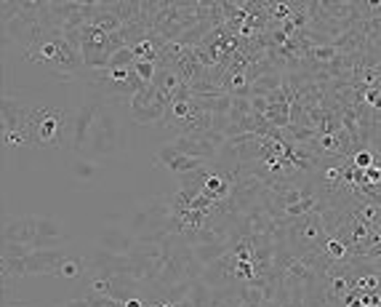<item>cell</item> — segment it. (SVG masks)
<instances>
[{"label": "cell", "instance_id": "6da1fadb", "mask_svg": "<svg viewBox=\"0 0 381 307\" xmlns=\"http://www.w3.org/2000/svg\"><path fill=\"white\" fill-rule=\"evenodd\" d=\"M70 107H35L33 118L27 123V134L35 150H62L70 147Z\"/></svg>", "mask_w": 381, "mask_h": 307}, {"label": "cell", "instance_id": "7a4b0ae2", "mask_svg": "<svg viewBox=\"0 0 381 307\" xmlns=\"http://www.w3.org/2000/svg\"><path fill=\"white\" fill-rule=\"evenodd\" d=\"M128 153V136L120 126V118L115 115L112 104L104 102V107L99 112L94 131H91V142L86 147L83 158L91 161H101V158H118V155Z\"/></svg>", "mask_w": 381, "mask_h": 307}, {"label": "cell", "instance_id": "3957f363", "mask_svg": "<svg viewBox=\"0 0 381 307\" xmlns=\"http://www.w3.org/2000/svg\"><path fill=\"white\" fill-rule=\"evenodd\" d=\"M104 107V99H88L77 110H72V123H70V150L75 158L86 155V147L91 142V131L96 123L99 112Z\"/></svg>", "mask_w": 381, "mask_h": 307}, {"label": "cell", "instance_id": "277c9868", "mask_svg": "<svg viewBox=\"0 0 381 307\" xmlns=\"http://www.w3.org/2000/svg\"><path fill=\"white\" fill-rule=\"evenodd\" d=\"M227 142V136L221 131H208V134H184V136H176L174 147L179 153H184L187 158H195V161H214L219 155V147Z\"/></svg>", "mask_w": 381, "mask_h": 307}, {"label": "cell", "instance_id": "5b68a950", "mask_svg": "<svg viewBox=\"0 0 381 307\" xmlns=\"http://www.w3.org/2000/svg\"><path fill=\"white\" fill-rule=\"evenodd\" d=\"M153 166H158V168H165V171H171L174 176H184V174H192V171L206 168L208 163H203V161H195V158H187L184 153H179L174 144L168 142V144H163L158 153H155Z\"/></svg>", "mask_w": 381, "mask_h": 307}, {"label": "cell", "instance_id": "8992f818", "mask_svg": "<svg viewBox=\"0 0 381 307\" xmlns=\"http://www.w3.org/2000/svg\"><path fill=\"white\" fill-rule=\"evenodd\" d=\"M35 104H27L22 99H13L11 94H3L0 99V131H16L27 129V123L33 118Z\"/></svg>", "mask_w": 381, "mask_h": 307}, {"label": "cell", "instance_id": "52a82bcc", "mask_svg": "<svg viewBox=\"0 0 381 307\" xmlns=\"http://www.w3.org/2000/svg\"><path fill=\"white\" fill-rule=\"evenodd\" d=\"M131 243H133V238L126 230H120V227H107V230L99 232V238H96L99 249L107 254H115V257H123V254L131 252Z\"/></svg>", "mask_w": 381, "mask_h": 307}, {"label": "cell", "instance_id": "ba28073f", "mask_svg": "<svg viewBox=\"0 0 381 307\" xmlns=\"http://www.w3.org/2000/svg\"><path fill=\"white\" fill-rule=\"evenodd\" d=\"M296 232H299V238H302V243H317V246H326L328 235H326V227L320 225V220H317L315 214H309L307 220H302L299 225H296Z\"/></svg>", "mask_w": 381, "mask_h": 307}, {"label": "cell", "instance_id": "9c48e42d", "mask_svg": "<svg viewBox=\"0 0 381 307\" xmlns=\"http://www.w3.org/2000/svg\"><path fill=\"white\" fill-rule=\"evenodd\" d=\"M99 171H101L99 161H91V158H83V155L72 161V179H75V185H77V187L96 182Z\"/></svg>", "mask_w": 381, "mask_h": 307}, {"label": "cell", "instance_id": "30bf717a", "mask_svg": "<svg viewBox=\"0 0 381 307\" xmlns=\"http://www.w3.org/2000/svg\"><path fill=\"white\" fill-rule=\"evenodd\" d=\"M200 190L206 193V195H211L214 200H227V195H229V179L227 176H221V174H216L214 168H208V174H206V179L200 182Z\"/></svg>", "mask_w": 381, "mask_h": 307}, {"label": "cell", "instance_id": "8fae6325", "mask_svg": "<svg viewBox=\"0 0 381 307\" xmlns=\"http://www.w3.org/2000/svg\"><path fill=\"white\" fill-rule=\"evenodd\" d=\"M91 270V264L83 259V257H75V254H70L65 262L56 267L54 278H62V281H75V278H80L83 273H88Z\"/></svg>", "mask_w": 381, "mask_h": 307}, {"label": "cell", "instance_id": "7c38bea8", "mask_svg": "<svg viewBox=\"0 0 381 307\" xmlns=\"http://www.w3.org/2000/svg\"><path fill=\"white\" fill-rule=\"evenodd\" d=\"M352 214H355V220L365 222L373 230H381V203H376V200H360L352 209Z\"/></svg>", "mask_w": 381, "mask_h": 307}, {"label": "cell", "instance_id": "4fadbf2b", "mask_svg": "<svg viewBox=\"0 0 381 307\" xmlns=\"http://www.w3.org/2000/svg\"><path fill=\"white\" fill-rule=\"evenodd\" d=\"M0 142H3V150H27V147H33V139H30L27 129L0 131Z\"/></svg>", "mask_w": 381, "mask_h": 307}, {"label": "cell", "instance_id": "5bb4252c", "mask_svg": "<svg viewBox=\"0 0 381 307\" xmlns=\"http://www.w3.org/2000/svg\"><path fill=\"white\" fill-rule=\"evenodd\" d=\"M280 267L288 270L296 281H309V278H312V270H309L302 259H296V257H283V259H280Z\"/></svg>", "mask_w": 381, "mask_h": 307}, {"label": "cell", "instance_id": "9a60e30c", "mask_svg": "<svg viewBox=\"0 0 381 307\" xmlns=\"http://www.w3.org/2000/svg\"><path fill=\"white\" fill-rule=\"evenodd\" d=\"M323 249H326V254L331 257V259H336V262H347L349 249H352V246H349L347 241H341V238H328Z\"/></svg>", "mask_w": 381, "mask_h": 307}, {"label": "cell", "instance_id": "2e32d148", "mask_svg": "<svg viewBox=\"0 0 381 307\" xmlns=\"http://www.w3.org/2000/svg\"><path fill=\"white\" fill-rule=\"evenodd\" d=\"M158 70H160V65H155V62H142V59L133 62V72L139 75L144 86H153L155 77H158Z\"/></svg>", "mask_w": 381, "mask_h": 307}, {"label": "cell", "instance_id": "e0dca14e", "mask_svg": "<svg viewBox=\"0 0 381 307\" xmlns=\"http://www.w3.org/2000/svg\"><path fill=\"white\" fill-rule=\"evenodd\" d=\"M133 62H136V56H133L131 45H126V48H120V51H115V54L109 56V70H120V67H133Z\"/></svg>", "mask_w": 381, "mask_h": 307}, {"label": "cell", "instance_id": "ac0fdd59", "mask_svg": "<svg viewBox=\"0 0 381 307\" xmlns=\"http://www.w3.org/2000/svg\"><path fill=\"white\" fill-rule=\"evenodd\" d=\"M376 163V153L373 150H358V153L352 155V166L358 168V171H365V168H370V166Z\"/></svg>", "mask_w": 381, "mask_h": 307}, {"label": "cell", "instance_id": "d6986e66", "mask_svg": "<svg viewBox=\"0 0 381 307\" xmlns=\"http://www.w3.org/2000/svg\"><path fill=\"white\" fill-rule=\"evenodd\" d=\"M363 99L368 102L370 107H376V110H381V91H379V88H365V94H363Z\"/></svg>", "mask_w": 381, "mask_h": 307}, {"label": "cell", "instance_id": "ffe728a7", "mask_svg": "<svg viewBox=\"0 0 381 307\" xmlns=\"http://www.w3.org/2000/svg\"><path fill=\"white\" fill-rule=\"evenodd\" d=\"M312 56L315 59H326V62H331V59H336L338 51L336 48H328V45H323V48H312Z\"/></svg>", "mask_w": 381, "mask_h": 307}, {"label": "cell", "instance_id": "44dd1931", "mask_svg": "<svg viewBox=\"0 0 381 307\" xmlns=\"http://www.w3.org/2000/svg\"><path fill=\"white\" fill-rule=\"evenodd\" d=\"M376 286H379V278H376V275H370V278H360L358 291H373Z\"/></svg>", "mask_w": 381, "mask_h": 307}, {"label": "cell", "instance_id": "7402d4cb", "mask_svg": "<svg viewBox=\"0 0 381 307\" xmlns=\"http://www.w3.org/2000/svg\"><path fill=\"white\" fill-rule=\"evenodd\" d=\"M54 307H91V302H88V296L86 299H67V302H59V305Z\"/></svg>", "mask_w": 381, "mask_h": 307}, {"label": "cell", "instance_id": "603a6c76", "mask_svg": "<svg viewBox=\"0 0 381 307\" xmlns=\"http://www.w3.org/2000/svg\"><path fill=\"white\" fill-rule=\"evenodd\" d=\"M123 307H147V305H144L142 299H136V296H128V299L123 302Z\"/></svg>", "mask_w": 381, "mask_h": 307}, {"label": "cell", "instance_id": "cb8c5ba5", "mask_svg": "<svg viewBox=\"0 0 381 307\" xmlns=\"http://www.w3.org/2000/svg\"><path fill=\"white\" fill-rule=\"evenodd\" d=\"M3 307H30V305H27V302H16V305H11V302H6V305H3Z\"/></svg>", "mask_w": 381, "mask_h": 307}]
</instances>
